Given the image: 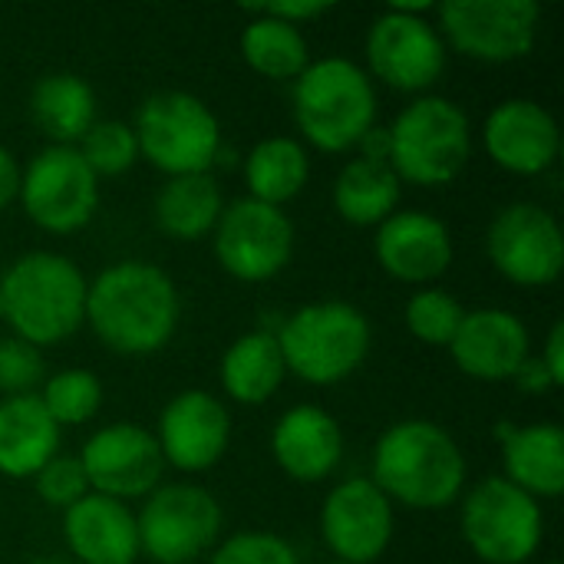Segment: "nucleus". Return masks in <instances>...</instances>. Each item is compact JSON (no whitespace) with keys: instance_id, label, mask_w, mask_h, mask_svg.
<instances>
[{"instance_id":"nucleus-32","label":"nucleus","mask_w":564,"mask_h":564,"mask_svg":"<svg viewBox=\"0 0 564 564\" xmlns=\"http://www.w3.org/2000/svg\"><path fill=\"white\" fill-rule=\"evenodd\" d=\"M76 152L89 165V172L99 175H122L139 162V139L129 122L116 119H96L89 132L76 142Z\"/></svg>"},{"instance_id":"nucleus-3","label":"nucleus","mask_w":564,"mask_h":564,"mask_svg":"<svg viewBox=\"0 0 564 564\" xmlns=\"http://www.w3.org/2000/svg\"><path fill=\"white\" fill-rule=\"evenodd\" d=\"M86 274L56 251H30L0 278L3 321L30 347H56L86 324Z\"/></svg>"},{"instance_id":"nucleus-11","label":"nucleus","mask_w":564,"mask_h":564,"mask_svg":"<svg viewBox=\"0 0 564 564\" xmlns=\"http://www.w3.org/2000/svg\"><path fill=\"white\" fill-rule=\"evenodd\" d=\"M26 218L50 235H73L89 225L99 205V178L76 145H46L20 172L17 192Z\"/></svg>"},{"instance_id":"nucleus-16","label":"nucleus","mask_w":564,"mask_h":564,"mask_svg":"<svg viewBox=\"0 0 564 564\" xmlns=\"http://www.w3.org/2000/svg\"><path fill=\"white\" fill-rule=\"evenodd\" d=\"M321 535L334 562H380L393 539V502L367 476L347 479L330 489L321 509Z\"/></svg>"},{"instance_id":"nucleus-28","label":"nucleus","mask_w":564,"mask_h":564,"mask_svg":"<svg viewBox=\"0 0 564 564\" xmlns=\"http://www.w3.org/2000/svg\"><path fill=\"white\" fill-rule=\"evenodd\" d=\"M403 182L387 162L350 159L334 182V208L347 225L377 228L400 212Z\"/></svg>"},{"instance_id":"nucleus-37","label":"nucleus","mask_w":564,"mask_h":564,"mask_svg":"<svg viewBox=\"0 0 564 564\" xmlns=\"http://www.w3.org/2000/svg\"><path fill=\"white\" fill-rule=\"evenodd\" d=\"M539 364L545 367V373H549L552 387H555V390H562L564 387V324L562 321L549 330V337H545V350L539 354Z\"/></svg>"},{"instance_id":"nucleus-31","label":"nucleus","mask_w":564,"mask_h":564,"mask_svg":"<svg viewBox=\"0 0 564 564\" xmlns=\"http://www.w3.org/2000/svg\"><path fill=\"white\" fill-rule=\"evenodd\" d=\"M40 403L50 413V420L63 430V426H79L89 423L99 406H102V383L89 373V370H59L50 380H43L40 390Z\"/></svg>"},{"instance_id":"nucleus-8","label":"nucleus","mask_w":564,"mask_h":564,"mask_svg":"<svg viewBox=\"0 0 564 564\" xmlns=\"http://www.w3.org/2000/svg\"><path fill=\"white\" fill-rule=\"evenodd\" d=\"M459 525L469 552L486 564H525L545 539L542 506L502 476L479 482L463 499Z\"/></svg>"},{"instance_id":"nucleus-20","label":"nucleus","mask_w":564,"mask_h":564,"mask_svg":"<svg viewBox=\"0 0 564 564\" xmlns=\"http://www.w3.org/2000/svg\"><path fill=\"white\" fill-rule=\"evenodd\" d=\"M373 251L380 268L403 284H430L453 264V235L430 212H393L377 225Z\"/></svg>"},{"instance_id":"nucleus-38","label":"nucleus","mask_w":564,"mask_h":564,"mask_svg":"<svg viewBox=\"0 0 564 564\" xmlns=\"http://www.w3.org/2000/svg\"><path fill=\"white\" fill-rule=\"evenodd\" d=\"M268 17H274V20H284V23H291V26H304V23H311V20H317V17H324V13H330V3H307V0H301V3H268V7H261Z\"/></svg>"},{"instance_id":"nucleus-18","label":"nucleus","mask_w":564,"mask_h":564,"mask_svg":"<svg viewBox=\"0 0 564 564\" xmlns=\"http://www.w3.org/2000/svg\"><path fill=\"white\" fill-rule=\"evenodd\" d=\"M489 159L512 175H542L558 162L562 132L555 116L525 96L499 102L482 129Z\"/></svg>"},{"instance_id":"nucleus-30","label":"nucleus","mask_w":564,"mask_h":564,"mask_svg":"<svg viewBox=\"0 0 564 564\" xmlns=\"http://www.w3.org/2000/svg\"><path fill=\"white\" fill-rule=\"evenodd\" d=\"M251 13L254 17L248 20V26L241 33L245 63L268 79H297L311 66L304 33L284 20L268 17L261 7H254Z\"/></svg>"},{"instance_id":"nucleus-12","label":"nucleus","mask_w":564,"mask_h":564,"mask_svg":"<svg viewBox=\"0 0 564 564\" xmlns=\"http://www.w3.org/2000/svg\"><path fill=\"white\" fill-rule=\"evenodd\" d=\"M212 248L221 271L245 284H261L278 278L291 264L294 225L284 208L238 198L235 205H225L212 231Z\"/></svg>"},{"instance_id":"nucleus-33","label":"nucleus","mask_w":564,"mask_h":564,"mask_svg":"<svg viewBox=\"0 0 564 564\" xmlns=\"http://www.w3.org/2000/svg\"><path fill=\"white\" fill-rule=\"evenodd\" d=\"M463 317L466 307L443 288H423L406 301V327L420 344L430 347H449Z\"/></svg>"},{"instance_id":"nucleus-40","label":"nucleus","mask_w":564,"mask_h":564,"mask_svg":"<svg viewBox=\"0 0 564 564\" xmlns=\"http://www.w3.org/2000/svg\"><path fill=\"white\" fill-rule=\"evenodd\" d=\"M20 192V165L7 145H0V212L17 198Z\"/></svg>"},{"instance_id":"nucleus-17","label":"nucleus","mask_w":564,"mask_h":564,"mask_svg":"<svg viewBox=\"0 0 564 564\" xmlns=\"http://www.w3.org/2000/svg\"><path fill=\"white\" fill-rule=\"evenodd\" d=\"M165 466L178 473L212 469L231 440L228 406L208 390H182L159 413V430L152 433Z\"/></svg>"},{"instance_id":"nucleus-7","label":"nucleus","mask_w":564,"mask_h":564,"mask_svg":"<svg viewBox=\"0 0 564 564\" xmlns=\"http://www.w3.org/2000/svg\"><path fill=\"white\" fill-rule=\"evenodd\" d=\"M139 159L175 175L208 172L221 155V126L218 116L192 93H155L139 106L135 116Z\"/></svg>"},{"instance_id":"nucleus-21","label":"nucleus","mask_w":564,"mask_h":564,"mask_svg":"<svg viewBox=\"0 0 564 564\" xmlns=\"http://www.w3.org/2000/svg\"><path fill=\"white\" fill-rule=\"evenodd\" d=\"M271 453L294 482H324L344 459V433L327 410L301 403L274 423Z\"/></svg>"},{"instance_id":"nucleus-10","label":"nucleus","mask_w":564,"mask_h":564,"mask_svg":"<svg viewBox=\"0 0 564 564\" xmlns=\"http://www.w3.org/2000/svg\"><path fill=\"white\" fill-rule=\"evenodd\" d=\"M436 13L443 43L479 63H516L539 43L535 0H446Z\"/></svg>"},{"instance_id":"nucleus-19","label":"nucleus","mask_w":564,"mask_h":564,"mask_svg":"<svg viewBox=\"0 0 564 564\" xmlns=\"http://www.w3.org/2000/svg\"><path fill=\"white\" fill-rule=\"evenodd\" d=\"M529 327L519 314L506 307H479L466 311L453 344L446 347L456 360V367L482 383H506L512 380L529 354Z\"/></svg>"},{"instance_id":"nucleus-9","label":"nucleus","mask_w":564,"mask_h":564,"mask_svg":"<svg viewBox=\"0 0 564 564\" xmlns=\"http://www.w3.org/2000/svg\"><path fill=\"white\" fill-rule=\"evenodd\" d=\"M225 516L218 499L195 482H169L145 496L135 516L139 549L159 564H192L218 545Z\"/></svg>"},{"instance_id":"nucleus-6","label":"nucleus","mask_w":564,"mask_h":564,"mask_svg":"<svg viewBox=\"0 0 564 564\" xmlns=\"http://www.w3.org/2000/svg\"><path fill=\"white\" fill-rule=\"evenodd\" d=\"M390 129V169L400 182L443 188L463 175L473 155V126L459 102L416 96Z\"/></svg>"},{"instance_id":"nucleus-15","label":"nucleus","mask_w":564,"mask_h":564,"mask_svg":"<svg viewBox=\"0 0 564 564\" xmlns=\"http://www.w3.org/2000/svg\"><path fill=\"white\" fill-rule=\"evenodd\" d=\"M79 463L89 479V492L129 502L145 499L159 489L165 459L155 436L135 423H116L93 433L79 453Z\"/></svg>"},{"instance_id":"nucleus-43","label":"nucleus","mask_w":564,"mask_h":564,"mask_svg":"<svg viewBox=\"0 0 564 564\" xmlns=\"http://www.w3.org/2000/svg\"><path fill=\"white\" fill-rule=\"evenodd\" d=\"M0 321H3V297H0Z\"/></svg>"},{"instance_id":"nucleus-24","label":"nucleus","mask_w":564,"mask_h":564,"mask_svg":"<svg viewBox=\"0 0 564 564\" xmlns=\"http://www.w3.org/2000/svg\"><path fill=\"white\" fill-rule=\"evenodd\" d=\"M59 449V426L43 410L40 397L0 400V476L33 479Z\"/></svg>"},{"instance_id":"nucleus-27","label":"nucleus","mask_w":564,"mask_h":564,"mask_svg":"<svg viewBox=\"0 0 564 564\" xmlns=\"http://www.w3.org/2000/svg\"><path fill=\"white\" fill-rule=\"evenodd\" d=\"M221 212H225V195L212 172L175 175L155 195V225L162 235L175 241L208 238Z\"/></svg>"},{"instance_id":"nucleus-26","label":"nucleus","mask_w":564,"mask_h":564,"mask_svg":"<svg viewBox=\"0 0 564 564\" xmlns=\"http://www.w3.org/2000/svg\"><path fill=\"white\" fill-rule=\"evenodd\" d=\"M30 116L53 145H76L96 122V93L76 73H46L30 93Z\"/></svg>"},{"instance_id":"nucleus-23","label":"nucleus","mask_w":564,"mask_h":564,"mask_svg":"<svg viewBox=\"0 0 564 564\" xmlns=\"http://www.w3.org/2000/svg\"><path fill=\"white\" fill-rule=\"evenodd\" d=\"M496 436L502 443V479L525 496L558 499L564 492V433L558 423L512 426L499 423Z\"/></svg>"},{"instance_id":"nucleus-14","label":"nucleus","mask_w":564,"mask_h":564,"mask_svg":"<svg viewBox=\"0 0 564 564\" xmlns=\"http://www.w3.org/2000/svg\"><path fill=\"white\" fill-rule=\"evenodd\" d=\"M370 79L397 93H426L446 69V43L430 17L387 7L367 33Z\"/></svg>"},{"instance_id":"nucleus-22","label":"nucleus","mask_w":564,"mask_h":564,"mask_svg":"<svg viewBox=\"0 0 564 564\" xmlns=\"http://www.w3.org/2000/svg\"><path fill=\"white\" fill-rule=\"evenodd\" d=\"M63 535L76 564H135L142 555L129 506L96 492L63 512Z\"/></svg>"},{"instance_id":"nucleus-2","label":"nucleus","mask_w":564,"mask_h":564,"mask_svg":"<svg viewBox=\"0 0 564 564\" xmlns=\"http://www.w3.org/2000/svg\"><path fill=\"white\" fill-rule=\"evenodd\" d=\"M370 482L403 509L440 512L459 502L466 456L443 426L430 420H403L377 440Z\"/></svg>"},{"instance_id":"nucleus-35","label":"nucleus","mask_w":564,"mask_h":564,"mask_svg":"<svg viewBox=\"0 0 564 564\" xmlns=\"http://www.w3.org/2000/svg\"><path fill=\"white\" fill-rule=\"evenodd\" d=\"M212 564H301L294 545L271 532H238L212 549Z\"/></svg>"},{"instance_id":"nucleus-4","label":"nucleus","mask_w":564,"mask_h":564,"mask_svg":"<svg viewBox=\"0 0 564 564\" xmlns=\"http://www.w3.org/2000/svg\"><path fill=\"white\" fill-rule=\"evenodd\" d=\"M294 122L321 152H350L377 126V89L364 66L344 56L311 63L294 79Z\"/></svg>"},{"instance_id":"nucleus-29","label":"nucleus","mask_w":564,"mask_h":564,"mask_svg":"<svg viewBox=\"0 0 564 564\" xmlns=\"http://www.w3.org/2000/svg\"><path fill=\"white\" fill-rule=\"evenodd\" d=\"M307 178H311L307 149L291 135L261 139L245 159V182L251 192L248 198L274 205V208L297 198L304 192Z\"/></svg>"},{"instance_id":"nucleus-36","label":"nucleus","mask_w":564,"mask_h":564,"mask_svg":"<svg viewBox=\"0 0 564 564\" xmlns=\"http://www.w3.org/2000/svg\"><path fill=\"white\" fill-rule=\"evenodd\" d=\"M46 367L43 354L20 337L0 340V393L3 397H30L43 383Z\"/></svg>"},{"instance_id":"nucleus-1","label":"nucleus","mask_w":564,"mask_h":564,"mask_svg":"<svg viewBox=\"0 0 564 564\" xmlns=\"http://www.w3.org/2000/svg\"><path fill=\"white\" fill-rule=\"evenodd\" d=\"M175 281L149 261H119L96 274L86 291V324L122 357L159 354L178 327Z\"/></svg>"},{"instance_id":"nucleus-5","label":"nucleus","mask_w":564,"mask_h":564,"mask_svg":"<svg viewBox=\"0 0 564 564\" xmlns=\"http://www.w3.org/2000/svg\"><path fill=\"white\" fill-rule=\"evenodd\" d=\"M288 373L311 387H334L354 377L370 354V321L347 301H317L297 307L274 334Z\"/></svg>"},{"instance_id":"nucleus-25","label":"nucleus","mask_w":564,"mask_h":564,"mask_svg":"<svg viewBox=\"0 0 564 564\" xmlns=\"http://www.w3.org/2000/svg\"><path fill=\"white\" fill-rule=\"evenodd\" d=\"M288 377L281 344L271 330L241 334L221 357V390L245 406L268 403Z\"/></svg>"},{"instance_id":"nucleus-45","label":"nucleus","mask_w":564,"mask_h":564,"mask_svg":"<svg viewBox=\"0 0 564 564\" xmlns=\"http://www.w3.org/2000/svg\"><path fill=\"white\" fill-rule=\"evenodd\" d=\"M549 564H558V562H549Z\"/></svg>"},{"instance_id":"nucleus-39","label":"nucleus","mask_w":564,"mask_h":564,"mask_svg":"<svg viewBox=\"0 0 564 564\" xmlns=\"http://www.w3.org/2000/svg\"><path fill=\"white\" fill-rule=\"evenodd\" d=\"M357 159L367 162H387L390 165V129L387 126H373L364 132V139L357 142Z\"/></svg>"},{"instance_id":"nucleus-34","label":"nucleus","mask_w":564,"mask_h":564,"mask_svg":"<svg viewBox=\"0 0 564 564\" xmlns=\"http://www.w3.org/2000/svg\"><path fill=\"white\" fill-rule=\"evenodd\" d=\"M33 482H36V496H40L50 509H56V512H66V509H73L79 499L89 496V479H86V469H83L79 456H59V453H56V456L33 476Z\"/></svg>"},{"instance_id":"nucleus-41","label":"nucleus","mask_w":564,"mask_h":564,"mask_svg":"<svg viewBox=\"0 0 564 564\" xmlns=\"http://www.w3.org/2000/svg\"><path fill=\"white\" fill-rule=\"evenodd\" d=\"M512 383H516L519 390H525V393H549V390H555L552 380H549V373H545V367L539 364V357H529V360L522 364V370L512 377Z\"/></svg>"},{"instance_id":"nucleus-42","label":"nucleus","mask_w":564,"mask_h":564,"mask_svg":"<svg viewBox=\"0 0 564 564\" xmlns=\"http://www.w3.org/2000/svg\"><path fill=\"white\" fill-rule=\"evenodd\" d=\"M33 564H76L73 558H63V555H46V558H40V562Z\"/></svg>"},{"instance_id":"nucleus-44","label":"nucleus","mask_w":564,"mask_h":564,"mask_svg":"<svg viewBox=\"0 0 564 564\" xmlns=\"http://www.w3.org/2000/svg\"><path fill=\"white\" fill-rule=\"evenodd\" d=\"M330 564H347V562H330Z\"/></svg>"},{"instance_id":"nucleus-13","label":"nucleus","mask_w":564,"mask_h":564,"mask_svg":"<svg viewBox=\"0 0 564 564\" xmlns=\"http://www.w3.org/2000/svg\"><path fill=\"white\" fill-rule=\"evenodd\" d=\"M492 268L519 288H545L562 278L564 235L558 218L535 202L506 205L486 235Z\"/></svg>"}]
</instances>
